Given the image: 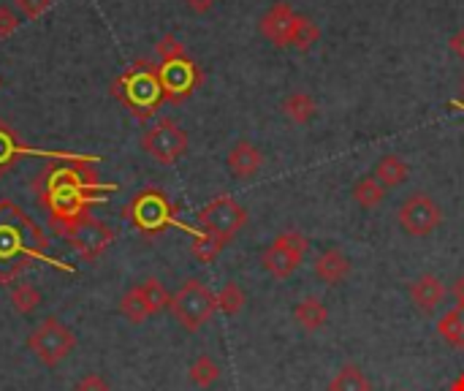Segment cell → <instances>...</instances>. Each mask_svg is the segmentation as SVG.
I'll return each instance as SVG.
<instances>
[{
  "instance_id": "cell-1",
  "label": "cell",
  "mask_w": 464,
  "mask_h": 391,
  "mask_svg": "<svg viewBox=\"0 0 464 391\" xmlns=\"http://www.w3.org/2000/svg\"><path fill=\"white\" fill-rule=\"evenodd\" d=\"M92 191H103V185H98V174L87 169V161L82 158H76V166H52L35 182L38 204L49 210V223L54 231L84 215L87 207L98 201L92 199Z\"/></svg>"
},
{
  "instance_id": "cell-2",
  "label": "cell",
  "mask_w": 464,
  "mask_h": 391,
  "mask_svg": "<svg viewBox=\"0 0 464 391\" xmlns=\"http://www.w3.org/2000/svg\"><path fill=\"white\" fill-rule=\"evenodd\" d=\"M49 237L14 201H0V286H11L33 261H49Z\"/></svg>"
},
{
  "instance_id": "cell-3",
  "label": "cell",
  "mask_w": 464,
  "mask_h": 391,
  "mask_svg": "<svg viewBox=\"0 0 464 391\" xmlns=\"http://www.w3.org/2000/svg\"><path fill=\"white\" fill-rule=\"evenodd\" d=\"M111 93L130 109L136 120H150L158 112V106L166 101L158 65L150 60H136L120 79H114Z\"/></svg>"
},
{
  "instance_id": "cell-4",
  "label": "cell",
  "mask_w": 464,
  "mask_h": 391,
  "mask_svg": "<svg viewBox=\"0 0 464 391\" xmlns=\"http://www.w3.org/2000/svg\"><path fill=\"white\" fill-rule=\"evenodd\" d=\"M122 215L133 223V229H139L141 234L147 237H158L163 234L166 229L177 226L188 234H198L196 229L185 226L179 218H177V207L169 201V196L158 188H147V191H139L122 210Z\"/></svg>"
},
{
  "instance_id": "cell-5",
  "label": "cell",
  "mask_w": 464,
  "mask_h": 391,
  "mask_svg": "<svg viewBox=\"0 0 464 391\" xmlns=\"http://www.w3.org/2000/svg\"><path fill=\"white\" fill-rule=\"evenodd\" d=\"M169 310L185 332H198L218 313V297L201 280L190 278L171 297Z\"/></svg>"
},
{
  "instance_id": "cell-6",
  "label": "cell",
  "mask_w": 464,
  "mask_h": 391,
  "mask_svg": "<svg viewBox=\"0 0 464 391\" xmlns=\"http://www.w3.org/2000/svg\"><path fill=\"white\" fill-rule=\"evenodd\" d=\"M27 348H30V354H33L41 365L57 367V365H63V362L73 354V348H76V335H73L60 318L49 316V318H44V321L30 332Z\"/></svg>"
},
{
  "instance_id": "cell-7",
  "label": "cell",
  "mask_w": 464,
  "mask_h": 391,
  "mask_svg": "<svg viewBox=\"0 0 464 391\" xmlns=\"http://www.w3.org/2000/svg\"><path fill=\"white\" fill-rule=\"evenodd\" d=\"M54 234L65 237L84 261H98L111 248V242H114V229H109L103 220L92 218L90 212L73 218L71 223H65Z\"/></svg>"
},
{
  "instance_id": "cell-8",
  "label": "cell",
  "mask_w": 464,
  "mask_h": 391,
  "mask_svg": "<svg viewBox=\"0 0 464 391\" xmlns=\"http://www.w3.org/2000/svg\"><path fill=\"white\" fill-rule=\"evenodd\" d=\"M141 150L160 166H174L188 152V133L171 117H160L141 136Z\"/></svg>"
},
{
  "instance_id": "cell-9",
  "label": "cell",
  "mask_w": 464,
  "mask_h": 391,
  "mask_svg": "<svg viewBox=\"0 0 464 391\" xmlns=\"http://www.w3.org/2000/svg\"><path fill=\"white\" fill-rule=\"evenodd\" d=\"M198 229L207 234L220 237L223 242H231L247 223V210L231 199V196H215L209 204H204V210L196 215Z\"/></svg>"
},
{
  "instance_id": "cell-10",
  "label": "cell",
  "mask_w": 464,
  "mask_h": 391,
  "mask_svg": "<svg viewBox=\"0 0 464 391\" xmlns=\"http://www.w3.org/2000/svg\"><path fill=\"white\" fill-rule=\"evenodd\" d=\"M310 242L304 234L299 231H283L280 237H275V242L264 250L261 261H264V269L277 278V280H285L291 278L302 264H304V253H307Z\"/></svg>"
},
{
  "instance_id": "cell-11",
  "label": "cell",
  "mask_w": 464,
  "mask_h": 391,
  "mask_svg": "<svg viewBox=\"0 0 464 391\" xmlns=\"http://www.w3.org/2000/svg\"><path fill=\"white\" fill-rule=\"evenodd\" d=\"M158 76H160V87H163V98L169 103H182L185 98H190L196 93V87L201 84V68L188 57H171V60H160L158 63Z\"/></svg>"
},
{
  "instance_id": "cell-12",
  "label": "cell",
  "mask_w": 464,
  "mask_h": 391,
  "mask_svg": "<svg viewBox=\"0 0 464 391\" xmlns=\"http://www.w3.org/2000/svg\"><path fill=\"white\" fill-rule=\"evenodd\" d=\"M443 223V210L438 201L427 193H413L402 207H400V226L411 237H430L438 226Z\"/></svg>"
},
{
  "instance_id": "cell-13",
  "label": "cell",
  "mask_w": 464,
  "mask_h": 391,
  "mask_svg": "<svg viewBox=\"0 0 464 391\" xmlns=\"http://www.w3.org/2000/svg\"><path fill=\"white\" fill-rule=\"evenodd\" d=\"M296 19H299V14L291 8V3L277 0V3L261 16V33H264V38H269L277 49H285V46H291Z\"/></svg>"
},
{
  "instance_id": "cell-14",
  "label": "cell",
  "mask_w": 464,
  "mask_h": 391,
  "mask_svg": "<svg viewBox=\"0 0 464 391\" xmlns=\"http://www.w3.org/2000/svg\"><path fill=\"white\" fill-rule=\"evenodd\" d=\"M228 171L237 180H250L261 171L264 166V152L253 144V142H237L228 152Z\"/></svg>"
},
{
  "instance_id": "cell-15",
  "label": "cell",
  "mask_w": 464,
  "mask_h": 391,
  "mask_svg": "<svg viewBox=\"0 0 464 391\" xmlns=\"http://www.w3.org/2000/svg\"><path fill=\"white\" fill-rule=\"evenodd\" d=\"M446 299V286L438 275L432 272H424L419 275L413 283H411V302L424 310V313H432L440 302Z\"/></svg>"
},
{
  "instance_id": "cell-16",
  "label": "cell",
  "mask_w": 464,
  "mask_h": 391,
  "mask_svg": "<svg viewBox=\"0 0 464 391\" xmlns=\"http://www.w3.org/2000/svg\"><path fill=\"white\" fill-rule=\"evenodd\" d=\"M315 275L326 286H340L351 275V259L340 248H326L315 259Z\"/></svg>"
},
{
  "instance_id": "cell-17",
  "label": "cell",
  "mask_w": 464,
  "mask_h": 391,
  "mask_svg": "<svg viewBox=\"0 0 464 391\" xmlns=\"http://www.w3.org/2000/svg\"><path fill=\"white\" fill-rule=\"evenodd\" d=\"M294 321L304 329V332H318L326 327L329 321V310L318 297H304L296 308H294Z\"/></svg>"
},
{
  "instance_id": "cell-18",
  "label": "cell",
  "mask_w": 464,
  "mask_h": 391,
  "mask_svg": "<svg viewBox=\"0 0 464 391\" xmlns=\"http://www.w3.org/2000/svg\"><path fill=\"white\" fill-rule=\"evenodd\" d=\"M318 112V103L313 95L307 93H291L285 101H283V114L294 122V125H307Z\"/></svg>"
},
{
  "instance_id": "cell-19",
  "label": "cell",
  "mask_w": 464,
  "mask_h": 391,
  "mask_svg": "<svg viewBox=\"0 0 464 391\" xmlns=\"http://www.w3.org/2000/svg\"><path fill=\"white\" fill-rule=\"evenodd\" d=\"M411 169L408 163L400 158V155H383L375 166V180L383 185V188H397L408 180Z\"/></svg>"
},
{
  "instance_id": "cell-20",
  "label": "cell",
  "mask_w": 464,
  "mask_h": 391,
  "mask_svg": "<svg viewBox=\"0 0 464 391\" xmlns=\"http://www.w3.org/2000/svg\"><path fill=\"white\" fill-rule=\"evenodd\" d=\"M438 335L451 346V348H457V351H464V308H454V310H449L443 318H440V324H438Z\"/></svg>"
},
{
  "instance_id": "cell-21",
  "label": "cell",
  "mask_w": 464,
  "mask_h": 391,
  "mask_svg": "<svg viewBox=\"0 0 464 391\" xmlns=\"http://www.w3.org/2000/svg\"><path fill=\"white\" fill-rule=\"evenodd\" d=\"M329 391H372V384H370V378L364 376L362 367L345 365V367H340V373L332 378Z\"/></svg>"
},
{
  "instance_id": "cell-22",
  "label": "cell",
  "mask_w": 464,
  "mask_h": 391,
  "mask_svg": "<svg viewBox=\"0 0 464 391\" xmlns=\"http://www.w3.org/2000/svg\"><path fill=\"white\" fill-rule=\"evenodd\" d=\"M228 242H223L220 237H215V234H207V231H198L196 237H193V242H190V253H193V259L196 261H201V264H212L220 253H223V248H226Z\"/></svg>"
},
{
  "instance_id": "cell-23",
  "label": "cell",
  "mask_w": 464,
  "mask_h": 391,
  "mask_svg": "<svg viewBox=\"0 0 464 391\" xmlns=\"http://www.w3.org/2000/svg\"><path fill=\"white\" fill-rule=\"evenodd\" d=\"M24 152H27V150L16 142V133L0 120V177H3Z\"/></svg>"
},
{
  "instance_id": "cell-24",
  "label": "cell",
  "mask_w": 464,
  "mask_h": 391,
  "mask_svg": "<svg viewBox=\"0 0 464 391\" xmlns=\"http://www.w3.org/2000/svg\"><path fill=\"white\" fill-rule=\"evenodd\" d=\"M139 291H141V297H144V302L150 308V316H158V313L169 310L171 294L163 288V283L158 278H147L144 283H139Z\"/></svg>"
},
{
  "instance_id": "cell-25",
  "label": "cell",
  "mask_w": 464,
  "mask_h": 391,
  "mask_svg": "<svg viewBox=\"0 0 464 391\" xmlns=\"http://www.w3.org/2000/svg\"><path fill=\"white\" fill-rule=\"evenodd\" d=\"M120 313H122L130 324H144L147 318H152V316H150V308H147V302H144V297H141V291H139V286H133V288H128V291L122 294V299H120Z\"/></svg>"
},
{
  "instance_id": "cell-26",
  "label": "cell",
  "mask_w": 464,
  "mask_h": 391,
  "mask_svg": "<svg viewBox=\"0 0 464 391\" xmlns=\"http://www.w3.org/2000/svg\"><path fill=\"white\" fill-rule=\"evenodd\" d=\"M383 199H386V188H383L375 177H364V180H359L356 188H353V201H356L359 207H364V210L378 207Z\"/></svg>"
},
{
  "instance_id": "cell-27",
  "label": "cell",
  "mask_w": 464,
  "mask_h": 391,
  "mask_svg": "<svg viewBox=\"0 0 464 391\" xmlns=\"http://www.w3.org/2000/svg\"><path fill=\"white\" fill-rule=\"evenodd\" d=\"M38 305H41V294H38L35 286H30V283H16V286L11 288V308H14L19 316L35 313Z\"/></svg>"
},
{
  "instance_id": "cell-28",
  "label": "cell",
  "mask_w": 464,
  "mask_h": 391,
  "mask_svg": "<svg viewBox=\"0 0 464 391\" xmlns=\"http://www.w3.org/2000/svg\"><path fill=\"white\" fill-rule=\"evenodd\" d=\"M188 376H190V381L196 384V386H201V389H209L212 384H218V378H220V365L212 359V357H198L193 365H190V370H188Z\"/></svg>"
},
{
  "instance_id": "cell-29",
  "label": "cell",
  "mask_w": 464,
  "mask_h": 391,
  "mask_svg": "<svg viewBox=\"0 0 464 391\" xmlns=\"http://www.w3.org/2000/svg\"><path fill=\"white\" fill-rule=\"evenodd\" d=\"M321 38V27L310 19V16H302L296 19V27H294V38H291V46L299 49V52H307L313 44H318Z\"/></svg>"
},
{
  "instance_id": "cell-30",
  "label": "cell",
  "mask_w": 464,
  "mask_h": 391,
  "mask_svg": "<svg viewBox=\"0 0 464 391\" xmlns=\"http://www.w3.org/2000/svg\"><path fill=\"white\" fill-rule=\"evenodd\" d=\"M245 302H247V297H245V291H242L239 283H226V286L220 288V294H218V310H220L223 316H237V313H242Z\"/></svg>"
},
{
  "instance_id": "cell-31",
  "label": "cell",
  "mask_w": 464,
  "mask_h": 391,
  "mask_svg": "<svg viewBox=\"0 0 464 391\" xmlns=\"http://www.w3.org/2000/svg\"><path fill=\"white\" fill-rule=\"evenodd\" d=\"M155 49H158V57H160V60H171V57H182V54H188V52H185V44H182L177 35H171V33H166V35L158 41V46H155Z\"/></svg>"
},
{
  "instance_id": "cell-32",
  "label": "cell",
  "mask_w": 464,
  "mask_h": 391,
  "mask_svg": "<svg viewBox=\"0 0 464 391\" xmlns=\"http://www.w3.org/2000/svg\"><path fill=\"white\" fill-rule=\"evenodd\" d=\"M14 3H16V8H19L27 19H41V16L52 8L54 0H14Z\"/></svg>"
},
{
  "instance_id": "cell-33",
  "label": "cell",
  "mask_w": 464,
  "mask_h": 391,
  "mask_svg": "<svg viewBox=\"0 0 464 391\" xmlns=\"http://www.w3.org/2000/svg\"><path fill=\"white\" fill-rule=\"evenodd\" d=\"M16 27H19V16H16V11H14V8H8V5H0V38L14 35V33H16Z\"/></svg>"
},
{
  "instance_id": "cell-34",
  "label": "cell",
  "mask_w": 464,
  "mask_h": 391,
  "mask_svg": "<svg viewBox=\"0 0 464 391\" xmlns=\"http://www.w3.org/2000/svg\"><path fill=\"white\" fill-rule=\"evenodd\" d=\"M73 391H111V389H109V384H106L98 373H90V376H84V378H79V381H76Z\"/></svg>"
},
{
  "instance_id": "cell-35",
  "label": "cell",
  "mask_w": 464,
  "mask_h": 391,
  "mask_svg": "<svg viewBox=\"0 0 464 391\" xmlns=\"http://www.w3.org/2000/svg\"><path fill=\"white\" fill-rule=\"evenodd\" d=\"M449 46H451V52H454L457 57H462L464 60V27L462 30H457V33L449 38Z\"/></svg>"
},
{
  "instance_id": "cell-36",
  "label": "cell",
  "mask_w": 464,
  "mask_h": 391,
  "mask_svg": "<svg viewBox=\"0 0 464 391\" xmlns=\"http://www.w3.org/2000/svg\"><path fill=\"white\" fill-rule=\"evenodd\" d=\"M185 3H188V8H190V11H196V14H207L218 0H185Z\"/></svg>"
},
{
  "instance_id": "cell-37",
  "label": "cell",
  "mask_w": 464,
  "mask_h": 391,
  "mask_svg": "<svg viewBox=\"0 0 464 391\" xmlns=\"http://www.w3.org/2000/svg\"><path fill=\"white\" fill-rule=\"evenodd\" d=\"M454 299H457L459 308H464V275H459L457 283H454Z\"/></svg>"
},
{
  "instance_id": "cell-38",
  "label": "cell",
  "mask_w": 464,
  "mask_h": 391,
  "mask_svg": "<svg viewBox=\"0 0 464 391\" xmlns=\"http://www.w3.org/2000/svg\"><path fill=\"white\" fill-rule=\"evenodd\" d=\"M451 391H464V376L457 381V384H454V386H451Z\"/></svg>"
},
{
  "instance_id": "cell-39",
  "label": "cell",
  "mask_w": 464,
  "mask_h": 391,
  "mask_svg": "<svg viewBox=\"0 0 464 391\" xmlns=\"http://www.w3.org/2000/svg\"><path fill=\"white\" fill-rule=\"evenodd\" d=\"M451 106H454V109H459V112H464V101H451Z\"/></svg>"
},
{
  "instance_id": "cell-40",
  "label": "cell",
  "mask_w": 464,
  "mask_h": 391,
  "mask_svg": "<svg viewBox=\"0 0 464 391\" xmlns=\"http://www.w3.org/2000/svg\"><path fill=\"white\" fill-rule=\"evenodd\" d=\"M462 93H464V79H462Z\"/></svg>"
},
{
  "instance_id": "cell-41",
  "label": "cell",
  "mask_w": 464,
  "mask_h": 391,
  "mask_svg": "<svg viewBox=\"0 0 464 391\" xmlns=\"http://www.w3.org/2000/svg\"><path fill=\"white\" fill-rule=\"evenodd\" d=\"M0 87H3V79H0Z\"/></svg>"
}]
</instances>
